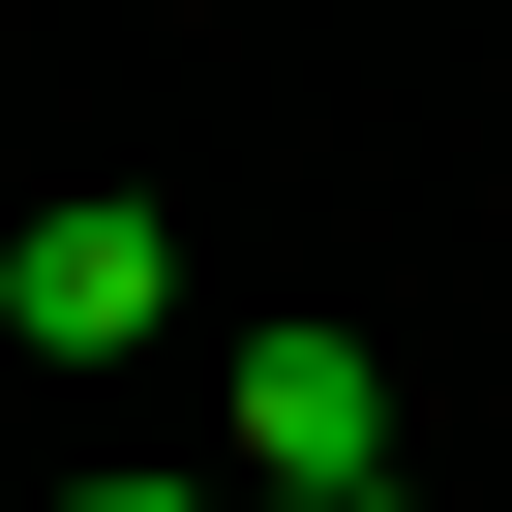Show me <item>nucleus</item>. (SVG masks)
<instances>
[{"label":"nucleus","mask_w":512,"mask_h":512,"mask_svg":"<svg viewBox=\"0 0 512 512\" xmlns=\"http://www.w3.org/2000/svg\"><path fill=\"white\" fill-rule=\"evenodd\" d=\"M0 332H31V362H121V332H181V241H151V181H61L31 241H0Z\"/></svg>","instance_id":"obj_1"},{"label":"nucleus","mask_w":512,"mask_h":512,"mask_svg":"<svg viewBox=\"0 0 512 512\" xmlns=\"http://www.w3.org/2000/svg\"><path fill=\"white\" fill-rule=\"evenodd\" d=\"M392 482V362L362 332H241V512H362Z\"/></svg>","instance_id":"obj_2"},{"label":"nucleus","mask_w":512,"mask_h":512,"mask_svg":"<svg viewBox=\"0 0 512 512\" xmlns=\"http://www.w3.org/2000/svg\"><path fill=\"white\" fill-rule=\"evenodd\" d=\"M91 512H211V482H91Z\"/></svg>","instance_id":"obj_3"},{"label":"nucleus","mask_w":512,"mask_h":512,"mask_svg":"<svg viewBox=\"0 0 512 512\" xmlns=\"http://www.w3.org/2000/svg\"><path fill=\"white\" fill-rule=\"evenodd\" d=\"M362 512H392V482H362Z\"/></svg>","instance_id":"obj_4"}]
</instances>
